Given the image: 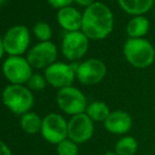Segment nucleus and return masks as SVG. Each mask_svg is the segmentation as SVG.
<instances>
[{"label":"nucleus","mask_w":155,"mask_h":155,"mask_svg":"<svg viewBox=\"0 0 155 155\" xmlns=\"http://www.w3.org/2000/svg\"><path fill=\"white\" fill-rule=\"evenodd\" d=\"M27 84H28V88L31 91H42L47 87L48 82L45 75L36 73V74H33L31 76V78L27 82Z\"/></svg>","instance_id":"22"},{"label":"nucleus","mask_w":155,"mask_h":155,"mask_svg":"<svg viewBox=\"0 0 155 155\" xmlns=\"http://www.w3.org/2000/svg\"><path fill=\"white\" fill-rule=\"evenodd\" d=\"M33 34L38 39L39 42H43V41H51L53 33L49 23L45 21H38L33 27Z\"/></svg>","instance_id":"20"},{"label":"nucleus","mask_w":155,"mask_h":155,"mask_svg":"<svg viewBox=\"0 0 155 155\" xmlns=\"http://www.w3.org/2000/svg\"><path fill=\"white\" fill-rule=\"evenodd\" d=\"M42 126V118L35 112H28L21 115L20 128L28 134H36L40 132Z\"/></svg>","instance_id":"18"},{"label":"nucleus","mask_w":155,"mask_h":155,"mask_svg":"<svg viewBox=\"0 0 155 155\" xmlns=\"http://www.w3.org/2000/svg\"><path fill=\"white\" fill-rule=\"evenodd\" d=\"M114 16L107 4L95 1L82 13L81 32L91 40H102L112 33Z\"/></svg>","instance_id":"1"},{"label":"nucleus","mask_w":155,"mask_h":155,"mask_svg":"<svg viewBox=\"0 0 155 155\" xmlns=\"http://www.w3.org/2000/svg\"><path fill=\"white\" fill-rule=\"evenodd\" d=\"M75 3H77L78 5L84 6V8H88L91 4H93L95 2V0H74Z\"/></svg>","instance_id":"25"},{"label":"nucleus","mask_w":155,"mask_h":155,"mask_svg":"<svg viewBox=\"0 0 155 155\" xmlns=\"http://www.w3.org/2000/svg\"><path fill=\"white\" fill-rule=\"evenodd\" d=\"M4 2H5V0H0V5H1V4H3Z\"/></svg>","instance_id":"28"},{"label":"nucleus","mask_w":155,"mask_h":155,"mask_svg":"<svg viewBox=\"0 0 155 155\" xmlns=\"http://www.w3.org/2000/svg\"><path fill=\"white\" fill-rule=\"evenodd\" d=\"M112 111L110 110L109 106L102 100H94V101L88 104V107L86 109V114L90 117L94 123H104L107 118L109 117L110 113Z\"/></svg>","instance_id":"17"},{"label":"nucleus","mask_w":155,"mask_h":155,"mask_svg":"<svg viewBox=\"0 0 155 155\" xmlns=\"http://www.w3.org/2000/svg\"><path fill=\"white\" fill-rule=\"evenodd\" d=\"M94 124L86 113L72 116L68 120V138L77 145L87 143L94 135Z\"/></svg>","instance_id":"11"},{"label":"nucleus","mask_w":155,"mask_h":155,"mask_svg":"<svg viewBox=\"0 0 155 155\" xmlns=\"http://www.w3.org/2000/svg\"><path fill=\"white\" fill-rule=\"evenodd\" d=\"M138 151V141L131 135H124L116 141L114 152L117 155H135Z\"/></svg>","instance_id":"19"},{"label":"nucleus","mask_w":155,"mask_h":155,"mask_svg":"<svg viewBox=\"0 0 155 155\" xmlns=\"http://www.w3.org/2000/svg\"><path fill=\"white\" fill-rule=\"evenodd\" d=\"M102 155H117L116 153H115V152L114 151H109V152H106V153H104V154H102Z\"/></svg>","instance_id":"27"},{"label":"nucleus","mask_w":155,"mask_h":155,"mask_svg":"<svg viewBox=\"0 0 155 155\" xmlns=\"http://www.w3.org/2000/svg\"><path fill=\"white\" fill-rule=\"evenodd\" d=\"M57 21L67 33L81 31L82 14L74 6H67L58 10Z\"/></svg>","instance_id":"14"},{"label":"nucleus","mask_w":155,"mask_h":155,"mask_svg":"<svg viewBox=\"0 0 155 155\" xmlns=\"http://www.w3.org/2000/svg\"><path fill=\"white\" fill-rule=\"evenodd\" d=\"M48 2L54 8L61 10V8H67V6H71V4L74 2V0H48Z\"/></svg>","instance_id":"23"},{"label":"nucleus","mask_w":155,"mask_h":155,"mask_svg":"<svg viewBox=\"0 0 155 155\" xmlns=\"http://www.w3.org/2000/svg\"><path fill=\"white\" fill-rule=\"evenodd\" d=\"M107 65L97 58H89L76 65V79L84 86H95L104 79Z\"/></svg>","instance_id":"7"},{"label":"nucleus","mask_w":155,"mask_h":155,"mask_svg":"<svg viewBox=\"0 0 155 155\" xmlns=\"http://www.w3.org/2000/svg\"><path fill=\"white\" fill-rule=\"evenodd\" d=\"M0 155H12V151L8 146L2 140H0Z\"/></svg>","instance_id":"24"},{"label":"nucleus","mask_w":155,"mask_h":155,"mask_svg":"<svg viewBox=\"0 0 155 155\" xmlns=\"http://www.w3.org/2000/svg\"><path fill=\"white\" fill-rule=\"evenodd\" d=\"M124 55L133 68L146 69L154 62L155 49L146 38H128L124 45Z\"/></svg>","instance_id":"2"},{"label":"nucleus","mask_w":155,"mask_h":155,"mask_svg":"<svg viewBox=\"0 0 155 155\" xmlns=\"http://www.w3.org/2000/svg\"><path fill=\"white\" fill-rule=\"evenodd\" d=\"M58 55L57 47L52 41L38 42L28 52L27 59L34 69H47L56 62Z\"/></svg>","instance_id":"12"},{"label":"nucleus","mask_w":155,"mask_h":155,"mask_svg":"<svg viewBox=\"0 0 155 155\" xmlns=\"http://www.w3.org/2000/svg\"><path fill=\"white\" fill-rule=\"evenodd\" d=\"M150 29V21L143 15L133 16L126 27L129 38H145Z\"/></svg>","instance_id":"15"},{"label":"nucleus","mask_w":155,"mask_h":155,"mask_svg":"<svg viewBox=\"0 0 155 155\" xmlns=\"http://www.w3.org/2000/svg\"><path fill=\"white\" fill-rule=\"evenodd\" d=\"M2 39L8 56H22L31 43V33L25 25H14L5 32Z\"/></svg>","instance_id":"5"},{"label":"nucleus","mask_w":155,"mask_h":155,"mask_svg":"<svg viewBox=\"0 0 155 155\" xmlns=\"http://www.w3.org/2000/svg\"><path fill=\"white\" fill-rule=\"evenodd\" d=\"M56 101L58 108L71 117L84 113L88 107V101L84 94L73 86L58 90Z\"/></svg>","instance_id":"4"},{"label":"nucleus","mask_w":155,"mask_h":155,"mask_svg":"<svg viewBox=\"0 0 155 155\" xmlns=\"http://www.w3.org/2000/svg\"><path fill=\"white\" fill-rule=\"evenodd\" d=\"M56 151H57V155H78L79 153L78 145L69 138L58 143L56 147Z\"/></svg>","instance_id":"21"},{"label":"nucleus","mask_w":155,"mask_h":155,"mask_svg":"<svg viewBox=\"0 0 155 155\" xmlns=\"http://www.w3.org/2000/svg\"><path fill=\"white\" fill-rule=\"evenodd\" d=\"M40 133L45 140L57 146L68 138V120L58 113H50L42 118Z\"/></svg>","instance_id":"8"},{"label":"nucleus","mask_w":155,"mask_h":155,"mask_svg":"<svg viewBox=\"0 0 155 155\" xmlns=\"http://www.w3.org/2000/svg\"><path fill=\"white\" fill-rule=\"evenodd\" d=\"M90 39L81 31L68 32L61 41V52L69 61H78L87 54Z\"/></svg>","instance_id":"10"},{"label":"nucleus","mask_w":155,"mask_h":155,"mask_svg":"<svg viewBox=\"0 0 155 155\" xmlns=\"http://www.w3.org/2000/svg\"><path fill=\"white\" fill-rule=\"evenodd\" d=\"M132 116L124 110L112 111L104 123V127L107 132L113 135H121V136L128 135V133L132 129Z\"/></svg>","instance_id":"13"},{"label":"nucleus","mask_w":155,"mask_h":155,"mask_svg":"<svg viewBox=\"0 0 155 155\" xmlns=\"http://www.w3.org/2000/svg\"><path fill=\"white\" fill-rule=\"evenodd\" d=\"M1 99L11 112L20 116L31 112L34 106V95L25 84H8L2 91Z\"/></svg>","instance_id":"3"},{"label":"nucleus","mask_w":155,"mask_h":155,"mask_svg":"<svg viewBox=\"0 0 155 155\" xmlns=\"http://www.w3.org/2000/svg\"><path fill=\"white\" fill-rule=\"evenodd\" d=\"M4 53H5V50H4V45H3V39L2 37H0V60L2 59Z\"/></svg>","instance_id":"26"},{"label":"nucleus","mask_w":155,"mask_h":155,"mask_svg":"<svg viewBox=\"0 0 155 155\" xmlns=\"http://www.w3.org/2000/svg\"><path fill=\"white\" fill-rule=\"evenodd\" d=\"M117 1L119 6L127 14L140 16L151 10L154 0H117Z\"/></svg>","instance_id":"16"},{"label":"nucleus","mask_w":155,"mask_h":155,"mask_svg":"<svg viewBox=\"0 0 155 155\" xmlns=\"http://www.w3.org/2000/svg\"><path fill=\"white\" fill-rule=\"evenodd\" d=\"M2 73L11 84H25L33 75V68L22 56H8L2 64Z\"/></svg>","instance_id":"6"},{"label":"nucleus","mask_w":155,"mask_h":155,"mask_svg":"<svg viewBox=\"0 0 155 155\" xmlns=\"http://www.w3.org/2000/svg\"><path fill=\"white\" fill-rule=\"evenodd\" d=\"M47 82L55 89L71 87L76 79V67L65 62L56 61L45 70Z\"/></svg>","instance_id":"9"}]
</instances>
